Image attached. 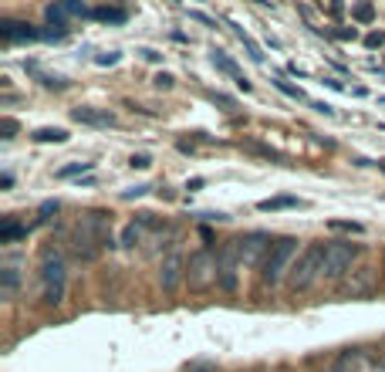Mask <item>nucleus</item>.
<instances>
[{"label": "nucleus", "instance_id": "5701e85b", "mask_svg": "<svg viewBox=\"0 0 385 372\" xmlns=\"http://www.w3.org/2000/svg\"><path fill=\"white\" fill-rule=\"evenodd\" d=\"M0 132H3V139H14V132H17V122H14L10 116H3V119H0Z\"/></svg>", "mask_w": 385, "mask_h": 372}, {"label": "nucleus", "instance_id": "9b49d317", "mask_svg": "<svg viewBox=\"0 0 385 372\" xmlns=\"http://www.w3.org/2000/svg\"><path fill=\"white\" fill-rule=\"evenodd\" d=\"M183 267H186V261H183L179 254H169V257L162 261V271H159V281H162V291H176V285H179V278H183Z\"/></svg>", "mask_w": 385, "mask_h": 372}, {"label": "nucleus", "instance_id": "423d86ee", "mask_svg": "<svg viewBox=\"0 0 385 372\" xmlns=\"http://www.w3.org/2000/svg\"><path fill=\"white\" fill-rule=\"evenodd\" d=\"M68 31H44V28H34L28 21H0V38L10 44H21V41H61Z\"/></svg>", "mask_w": 385, "mask_h": 372}, {"label": "nucleus", "instance_id": "393cba45", "mask_svg": "<svg viewBox=\"0 0 385 372\" xmlns=\"http://www.w3.org/2000/svg\"><path fill=\"white\" fill-rule=\"evenodd\" d=\"M155 88H173V75H155Z\"/></svg>", "mask_w": 385, "mask_h": 372}, {"label": "nucleus", "instance_id": "9d476101", "mask_svg": "<svg viewBox=\"0 0 385 372\" xmlns=\"http://www.w3.org/2000/svg\"><path fill=\"white\" fill-rule=\"evenodd\" d=\"M44 17H47L58 31H68V17H88V7L78 3V0H72V3H47V7H44Z\"/></svg>", "mask_w": 385, "mask_h": 372}, {"label": "nucleus", "instance_id": "cd10ccee", "mask_svg": "<svg viewBox=\"0 0 385 372\" xmlns=\"http://www.w3.org/2000/svg\"><path fill=\"white\" fill-rule=\"evenodd\" d=\"M379 169H382V173H385V160H379Z\"/></svg>", "mask_w": 385, "mask_h": 372}, {"label": "nucleus", "instance_id": "c85d7f7f", "mask_svg": "<svg viewBox=\"0 0 385 372\" xmlns=\"http://www.w3.org/2000/svg\"><path fill=\"white\" fill-rule=\"evenodd\" d=\"M196 372H210V369H196Z\"/></svg>", "mask_w": 385, "mask_h": 372}, {"label": "nucleus", "instance_id": "a211bd4d", "mask_svg": "<svg viewBox=\"0 0 385 372\" xmlns=\"http://www.w3.org/2000/svg\"><path fill=\"white\" fill-rule=\"evenodd\" d=\"M139 241H142V223H129V227L122 230V244H125V248H135Z\"/></svg>", "mask_w": 385, "mask_h": 372}, {"label": "nucleus", "instance_id": "f3484780", "mask_svg": "<svg viewBox=\"0 0 385 372\" xmlns=\"http://www.w3.org/2000/svg\"><path fill=\"white\" fill-rule=\"evenodd\" d=\"M257 207L267 213V210H287V207H298V200H294V197H274V200H261Z\"/></svg>", "mask_w": 385, "mask_h": 372}, {"label": "nucleus", "instance_id": "dca6fc26", "mask_svg": "<svg viewBox=\"0 0 385 372\" xmlns=\"http://www.w3.org/2000/svg\"><path fill=\"white\" fill-rule=\"evenodd\" d=\"M34 139L38 142H68V132L65 129H38Z\"/></svg>", "mask_w": 385, "mask_h": 372}, {"label": "nucleus", "instance_id": "39448f33", "mask_svg": "<svg viewBox=\"0 0 385 372\" xmlns=\"http://www.w3.org/2000/svg\"><path fill=\"white\" fill-rule=\"evenodd\" d=\"M217 271H220V257L210 248L196 250L190 261H186V278H190L192 291H206L210 285H217Z\"/></svg>", "mask_w": 385, "mask_h": 372}, {"label": "nucleus", "instance_id": "bb28decb", "mask_svg": "<svg viewBox=\"0 0 385 372\" xmlns=\"http://www.w3.org/2000/svg\"><path fill=\"white\" fill-rule=\"evenodd\" d=\"M118 54H98V65H116Z\"/></svg>", "mask_w": 385, "mask_h": 372}, {"label": "nucleus", "instance_id": "412c9836", "mask_svg": "<svg viewBox=\"0 0 385 372\" xmlns=\"http://www.w3.org/2000/svg\"><path fill=\"white\" fill-rule=\"evenodd\" d=\"M88 169H91V163H72V166H65V169H58V176H61V179H68V176L88 173Z\"/></svg>", "mask_w": 385, "mask_h": 372}, {"label": "nucleus", "instance_id": "a878e982", "mask_svg": "<svg viewBox=\"0 0 385 372\" xmlns=\"http://www.w3.org/2000/svg\"><path fill=\"white\" fill-rule=\"evenodd\" d=\"M335 38H338V41H351V38H355V31L342 28V31H335Z\"/></svg>", "mask_w": 385, "mask_h": 372}, {"label": "nucleus", "instance_id": "b1692460", "mask_svg": "<svg viewBox=\"0 0 385 372\" xmlns=\"http://www.w3.org/2000/svg\"><path fill=\"white\" fill-rule=\"evenodd\" d=\"M149 163H153V160H149V156H142V153L129 160V166H132V169H149Z\"/></svg>", "mask_w": 385, "mask_h": 372}, {"label": "nucleus", "instance_id": "6ab92c4d", "mask_svg": "<svg viewBox=\"0 0 385 372\" xmlns=\"http://www.w3.org/2000/svg\"><path fill=\"white\" fill-rule=\"evenodd\" d=\"M351 17H355L358 24H368V21L375 17V7H372V3H355V7H351Z\"/></svg>", "mask_w": 385, "mask_h": 372}, {"label": "nucleus", "instance_id": "6e6552de", "mask_svg": "<svg viewBox=\"0 0 385 372\" xmlns=\"http://www.w3.org/2000/svg\"><path fill=\"white\" fill-rule=\"evenodd\" d=\"M270 237L264 230H250L243 237H236V250H240V264L254 267V264H264V257L270 254Z\"/></svg>", "mask_w": 385, "mask_h": 372}, {"label": "nucleus", "instance_id": "f257e3e1", "mask_svg": "<svg viewBox=\"0 0 385 372\" xmlns=\"http://www.w3.org/2000/svg\"><path fill=\"white\" fill-rule=\"evenodd\" d=\"M105 248H112V213L91 210L72 230V250L78 261H95Z\"/></svg>", "mask_w": 385, "mask_h": 372}, {"label": "nucleus", "instance_id": "f03ea898", "mask_svg": "<svg viewBox=\"0 0 385 372\" xmlns=\"http://www.w3.org/2000/svg\"><path fill=\"white\" fill-rule=\"evenodd\" d=\"M324 244H311L301 257H298V264L291 267V274H287V288L291 291H308L318 278H324Z\"/></svg>", "mask_w": 385, "mask_h": 372}, {"label": "nucleus", "instance_id": "ddd939ff", "mask_svg": "<svg viewBox=\"0 0 385 372\" xmlns=\"http://www.w3.org/2000/svg\"><path fill=\"white\" fill-rule=\"evenodd\" d=\"M88 17H95V21H109V24H125L129 21V10L125 7H91L88 10Z\"/></svg>", "mask_w": 385, "mask_h": 372}, {"label": "nucleus", "instance_id": "1a4fd4ad", "mask_svg": "<svg viewBox=\"0 0 385 372\" xmlns=\"http://www.w3.org/2000/svg\"><path fill=\"white\" fill-rule=\"evenodd\" d=\"M220 271H217V285L223 291H236V278H240V250H236V241H227L220 248Z\"/></svg>", "mask_w": 385, "mask_h": 372}, {"label": "nucleus", "instance_id": "aec40b11", "mask_svg": "<svg viewBox=\"0 0 385 372\" xmlns=\"http://www.w3.org/2000/svg\"><path fill=\"white\" fill-rule=\"evenodd\" d=\"M0 274H3V294H14L17 291V271L14 267H3Z\"/></svg>", "mask_w": 385, "mask_h": 372}, {"label": "nucleus", "instance_id": "7ed1b4c3", "mask_svg": "<svg viewBox=\"0 0 385 372\" xmlns=\"http://www.w3.org/2000/svg\"><path fill=\"white\" fill-rule=\"evenodd\" d=\"M65 257L58 250H44L41 254V288H44V301L47 305H61L65 301Z\"/></svg>", "mask_w": 385, "mask_h": 372}, {"label": "nucleus", "instance_id": "f8f14e48", "mask_svg": "<svg viewBox=\"0 0 385 372\" xmlns=\"http://www.w3.org/2000/svg\"><path fill=\"white\" fill-rule=\"evenodd\" d=\"M213 65H217L220 72H227V75H230L233 82H236V85H240V88H243V91H250V82L243 78V72L236 68V61H233V58H227L223 51H213Z\"/></svg>", "mask_w": 385, "mask_h": 372}, {"label": "nucleus", "instance_id": "4468645a", "mask_svg": "<svg viewBox=\"0 0 385 372\" xmlns=\"http://www.w3.org/2000/svg\"><path fill=\"white\" fill-rule=\"evenodd\" d=\"M72 116H75V122H85V125H112L116 122L112 112H98V109H75Z\"/></svg>", "mask_w": 385, "mask_h": 372}, {"label": "nucleus", "instance_id": "20e7f679", "mask_svg": "<svg viewBox=\"0 0 385 372\" xmlns=\"http://www.w3.org/2000/svg\"><path fill=\"white\" fill-rule=\"evenodd\" d=\"M294 254H298V241H294V237H280V241H274L270 254L264 257V264H261V281H264V285H277L284 274H291V261H294Z\"/></svg>", "mask_w": 385, "mask_h": 372}, {"label": "nucleus", "instance_id": "4be33fe9", "mask_svg": "<svg viewBox=\"0 0 385 372\" xmlns=\"http://www.w3.org/2000/svg\"><path fill=\"white\" fill-rule=\"evenodd\" d=\"M274 85H277V88H280V91H284V95H291V98H298V102H301V98H305V91H301V88H294V85L280 82V78H274Z\"/></svg>", "mask_w": 385, "mask_h": 372}, {"label": "nucleus", "instance_id": "0eeeda50", "mask_svg": "<svg viewBox=\"0 0 385 372\" xmlns=\"http://www.w3.org/2000/svg\"><path fill=\"white\" fill-rule=\"evenodd\" d=\"M358 244H351V241H338V244H328L324 250V281H338L342 274L351 271V264H355V257H358Z\"/></svg>", "mask_w": 385, "mask_h": 372}, {"label": "nucleus", "instance_id": "2eb2a0df", "mask_svg": "<svg viewBox=\"0 0 385 372\" xmlns=\"http://www.w3.org/2000/svg\"><path fill=\"white\" fill-rule=\"evenodd\" d=\"M21 237H28V227L17 223L14 217H7L3 227H0V244H14V241H21Z\"/></svg>", "mask_w": 385, "mask_h": 372}]
</instances>
